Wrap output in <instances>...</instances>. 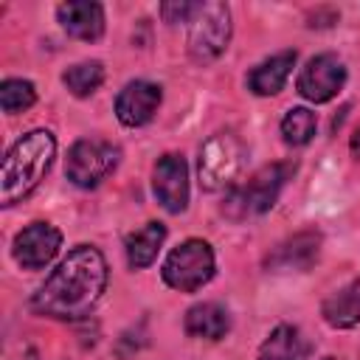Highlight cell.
I'll return each instance as SVG.
<instances>
[{"mask_svg": "<svg viewBox=\"0 0 360 360\" xmlns=\"http://www.w3.org/2000/svg\"><path fill=\"white\" fill-rule=\"evenodd\" d=\"M62 82H65V87H68L73 96L84 98V96H90V93H96V90L101 87V82H104V65L96 62V59L70 65V68L62 73Z\"/></svg>", "mask_w": 360, "mask_h": 360, "instance_id": "d6986e66", "label": "cell"}, {"mask_svg": "<svg viewBox=\"0 0 360 360\" xmlns=\"http://www.w3.org/2000/svg\"><path fill=\"white\" fill-rule=\"evenodd\" d=\"M186 335L191 338H202V340H219L228 335L231 329V318H228V309L214 304V301H202V304H194L188 312H186Z\"/></svg>", "mask_w": 360, "mask_h": 360, "instance_id": "9a60e30c", "label": "cell"}, {"mask_svg": "<svg viewBox=\"0 0 360 360\" xmlns=\"http://www.w3.org/2000/svg\"><path fill=\"white\" fill-rule=\"evenodd\" d=\"M107 290V262L98 248L79 245L62 264L48 276V281L34 292L31 309L56 321H79L90 315Z\"/></svg>", "mask_w": 360, "mask_h": 360, "instance_id": "6da1fadb", "label": "cell"}, {"mask_svg": "<svg viewBox=\"0 0 360 360\" xmlns=\"http://www.w3.org/2000/svg\"><path fill=\"white\" fill-rule=\"evenodd\" d=\"M346 84V68L343 62L335 56V53H318L312 56L301 73H298V93L307 98V101H315V104H323V101H332L340 87Z\"/></svg>", "mask_w": 360, "mask_h": 360, "instance_id": "ba28073f", "label": "cell"}, {"mask_svg": "<svg viewBox=\"0 0 360 360\" xmlns=\"http://www.w3.org/2000/svg\"><path fill=\"white\" fill-rule=\"evenodd\" d=\"M194 11H197V3H160V17H163V22H169V25H174V22H188L191 17H194Z\"/></svg>", "mask_w": 360, "mask_h": 360, "instance_id": "7402d4cb", "label": "cell"}, {"mask_svg": "<svg viewBox=\"0 0 360 360\" xmlns=\"http://www.w3.org/2000/svg\"><path fill=\"white\" fill-rule=\"evenodd\" d=\"M160 87L143 79H135L129 84H124V90L115 98V115L124 127H143L155 118L158 107H160Z\"/></svg>", "mask_w": 360, "mask_h": 360, "instance_id": "8fae6325", "label": "cell"}, {"mask_svg": "<svg viewBox=\"0 0 360 360\" xmlns=\"http://www.w3.org/2000/svg\"><path fill=\"white\" fill-rule=\"evenodd\" d=\"M352 155H354V158H360V129L352 135Z\"/></svg>", "mask_w": 360, "mask_h": 360, "instance_id": "603a6c76", "label": "cell"}, {"mask_svg": "<svg viewBox=\"0 0 360 360\" xmlns=\"http://www.w3.org/2000/svg\"><path fill=\"white\" fill-rule=\"evenodd\" d=\"M59 248H62L59 228H53L51 222H31L14 236L11 256L22 270H42L53 262Z\"/></svg>", "mask_w": 360, "mask_h": 360, "instance_id": "9c48e42d", "label": "cell"}, {"mask_svg": "<svg viewBox=\"0 0 360 360\" xmlns=\"http://www.w3.org/2000/svg\"><path fill=\"white\" fill-rule=\"evenodd\" d=\"M152 191L169 214L186 211V205H188V166H186L183 155L169 152V155L158 158L155 172H152Z\"/></svg>", "mask_w": 360, "mask_h": 360, "instance_id": "30bf717a", "label": "cell"}, {"mask_svg": "<svg viewBox=\"0 0 360 360\" xmlns=\"http://www.w3.org/2000/svg\"><path fill=\"white\" fill-rule=\"evenodd\" d=\"M242 158H245V149H242V143L233 132L211 135L200 149V163H197L200 188L202 191L231 188L233 177L242 169Z\"/></svg>", "mask_w": 360, "mask_h": 360, "instance_id": "8992f818", "label": "cell"}, {"mask_svg": "<svg viewBox=\"0 0 360 360\" xmlns=\"http://www.w3.org/2000/svg\"><path fill=\"white\" fill-rule=\"evenodd\" d=\"M295 65V51H281L264 62H259L250 73H248V90L256 93V96H276L284 90L287 84V76Z\"/></svg>", "mask_w": 360, "mask_h": 360, "instance_id": "5bb4252c", "label": "cell"}, {"mask_svg": "<svg viewBox=\"0 0 360 360\" xmlns=\"http://www.w3.org/2000/svg\"><path fill=\"white\" fill-rule=\"evenodd\" d=\"M231 42V8L225 3H197L188 20V56L194 62H214Z\"/></svg>", "mask_w": 360, "mask_h": 360, "instance_id": "5b68a950", "label": "cell"}, {"mask_svg": "<svg viewBox=\"0 0 360 360\" xmlns=\"http://www.w3.org/2000/svg\"><path fill=\"white\" fill-rule=\"evenodd\" d=\"M56 20L59 25L84 42H96L104 34V8L93 0H70L56 6Z\"/></svg>", "mask_w": 360, "mask_h": 360, "instance_id": "7c38bea8", "label": "cell"}, {"mask_svg": "<svg viewBox=\"0 0 360 360\" xmlns=\"http://www.w3.org/2000/svg\"><path fill=\"white\" fill-rule=\"evenodd\" d=\"M166 239V225L163 222H146L143 228L132 231L127 239H124V248H127V262L132 270H143L149 267L155 259H158V250Z\"/></svg>", "mask_w": 360, "mask_h": 360, "instance_id": "e0dca14e", "label": "cell"}, {"mask_svg": "<svg viewBox=\"0 0 360 360\" xmlns=\"http://www.w3.org/2000/svg\"><path fill=\"white\" fill-rule=\"evenodd\" d=\"M295 172V163L284 160V163H270L262 166L259 172H253L248 177V183L242 186H231L222 211L233 219H245V217H259L264 211H270L284 188V183L290 180V174Z\"/></svg>", "mask_w": 360, "mask_h": 360, "instance_id": "3957f363", "label": "cell"}, {"mask_svg": "<svg viewBox=\"0 0 360 360\" xmlns=\"http://www.w3.org/2000/svg\"><path fill=\"white\" fill-rule=\"evenodd\" d=\"M321 312H323V321L335 329H349V326L360 323V278L352 281L349 287L332 292L323 301Z\"/></svg>", "mask_w": 360, "mask_h": 360, "instance_id": "ac0fdd59", "label": "cell"}, {"mask_svg": "<svg viewBox=\"0 0 360 360\" xmlns=\"http://www.w3.org/2000/svg\"><path fill=\"white\" fill-rule=\"evenodd\" d=\"M214 270L217 262L211 245L205 239H186L166 256L163 281L177 292H197L214 278Z\"/></svg>", "mask_w": 360, "mask_h": 360, "instance_id": "277c9868", "label": "cell"}, {"mask_svg": "<svg viewBox=\"0 0 360 360\" xmlns=\"http://www.w3.org/2000/svg\"><path fill=\"white\" fill-rule=\"evenodd\" d=\"M307 357H309V343L301 335V329L281 323L264 338L256 360H307Z\"/></svg>", "mask_w": 360, "mask_h": 360, "instance_id": "2e32d148", "label": "cell"}, {"mask_svg": "<svg viewBox=\"0 0 360 360\" xmlns=\"http://www.w3.org/2000/svg\"><path fill=\"white\" fill-rule=\"evenodd\" d=\"M315 112L307 110V107H292L287 110V115L281 118V138L290 143V146H304L312 141L315 135Z\"/></svg>", "mask_w": 360, "mask_h": 360, "instance_id": "ffe728a7", "label": "cell"}, {"mask_svg": "<svg viewBox=\"0 0 360 360\" xmlns=\"http://www.w3.org/2000/svg\"><path fill=\"white\" fill-rule=\"evenodd\" d=\"M56 138L48 129H31L11 143L0 169V205L11 208L25 200L51 172Z\"/></svg>", "mask_w": 360, "mask_h": 360, "instance_id": "7a4b0ae2", "label": "cell"}, {"mask_svg": "<svg viewBox=\"0 0 360 360\" xmlns=\"http://www.w3.org/2000/svg\"><path fill=\"white\" fill-rule=\"evenodd\" d=\"M37 101V90L28 79H6L0 84V107L3 112L8 115H17V112H25L28 107H34Z\"/></svg>", "mask_w": 360, "mask_h": 360, "instance_id": "44dd1931", "label": "cell"}, {"mask_svg": "<svg viewBox=\"0 0 360 360\" xmlns=\"http://www.w3.org/2000/svg\"><path fill=\"white\" fill-rule=\"evenodd\" d=\"M118 146L107 143V141H96V138H84L76 141L68 149L65 158V174L73 186L79 188H96L115 166H118Z\"/></svg>", "mask_w": 360, "mask_h": 360, "instance_id": "52a82bcc", "label": "cell"}, {"mask_svg": "<svg viewBox=\"0 0 360 360\" xmlns=\"http://www.w3.org/2000/svg\"><path fill=\"white\" fill-rule=\"evenodd\" d=\"M321 250V233L307 228L298 231L295 236L284 239L270 256H267V267L270 270H307Z\"/></svg>", "mask_w": 360, "mask_h": 360, "instance_id": "4fadbf2b", "label": "cell"}]
</instances>
